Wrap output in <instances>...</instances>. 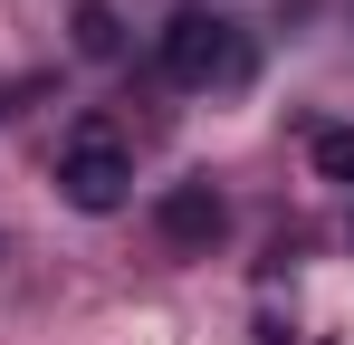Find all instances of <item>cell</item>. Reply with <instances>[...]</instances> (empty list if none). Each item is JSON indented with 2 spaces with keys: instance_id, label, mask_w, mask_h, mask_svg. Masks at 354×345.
Masks as SVG:
<instances>
[{
  "instance_id": "5",
  "label": "cell",
  "mask_w": 354,
  "mask_h": 345,
  "mask_svg": "<svg viewBox=\"0 0 354 345\" xmlns=\"http://www.w3.org/2000/svg\"><path fill=\"white\" fill-rule=\"evenodd\" d=\"M316 172L354 192V125H326V134H316Z\"/></svg>"
},
{
  "instance_id": "4",
  "label": "cell",
  "mask_w": 354,
  "mask_h": 345,
  "mask_svg": "<svg viewBox=\"0 0 354 345\" xmlns=\"http://www.w3.org/2000/svg\"><path fill=\"white\" fill-rule=\"evenodd\" d=\"M77 48L86 57H124V19L106 10V0H77Z\"/></svg>"
},
{
  "instance_id": "2",
  "label": "cell",
  "mask_w": 354,
  "mask_h": 345,
  "mask_svg": "<svg viewBox=\"0 0 354 345\" xmlns=\"http://www.w3.org/2000/svg\"><path fill=\"white\" fill-rule=\"evenodd\" d=\"M58 192H67V211H124V192H134V154H124L106 125H86V134H67V154H58Z\"/></svg>"
},
{
  "instance_id": "1",
  "label": "cell",
  "mask_w": 354,
  "mask_h": 345,
  "mask_svg": "<svg viewBox=\"0 0 354 345\" xmlns=\"http://www.w3.org/2000/svg\"><path fill=\"white\" fill-rule=\"evenodd\" d=\"M249 67H259V48L221 10H182L173 29H163V77L173 87H249Z\"/></svg>"
},
{
  "instance_id": "3",
  "label": "cell",
  "mask_w": 354,
  "mask_h": 345,
  "mask_svg": "<svg viewBox=\"0 0 354 345\" xmlns=\"http://www.w3.org/2000/svg\"><path fill=\"white\" fill-rule=\"evenodd\" d=\"M153 221H163L173 249H211V240L230 230V211H221V192H211V182H173V192L153 202Z\"/></svg>"
}]
</instances>
